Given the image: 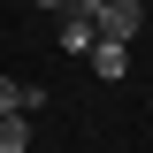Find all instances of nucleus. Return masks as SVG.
<instances>
[{
	"instance_id": "obj_4",
	"label": "nucleus",
	"mask_w": 153,
	"mask_h": 153,
	"mask_svg": "<svg viewBox=\"0 0 153 153\" xmlns=\"http://www.w3.org/2000/svg\"><path fill=\"white\" fill-rule=\"evenodd\" d=\"M0 153H31V115H0Z\"/></svg>"
},
{
	"instance_id": "obj_1",
	"label": "nucleus",
	"mask_w": 153,
	"mask_h": 153,
	"mask_svg": "<svg viewBox=\"0 0 153 153\" xmlns=\"http://www.w3.org/2000/svg\"><path fill=\"white\" fill-rule=\"evenodd\" d=\"M92 46H100V31H92V16H76V8H69V16H61V54H76V61H84Z\"/></svg>"
},
{
	"instance_id": "obj_7",
	"label": "nucleus",
	"mask_w": 153,
	"mask_h": 153,
	"mask_svg": "<svg viewBox=\"0 0 153 153\" xmlns=\"http://www.w3.org/2000/svg\"><path fill=\"white\" fill-rule=\"evenodd\" d=\"M31 153H46V146H31Z\"/></svg>"
},
{
	"instance_id": "obj_2",
	"label": "nucleus",
	"mask_w": 153,
	"mask_h": 153,
	"mask_svg": "<svg viewBox=\"0 0 153 153\" xmlns=\"http://www.w3.org/2000/svg\"><path fill=\"white\" fill-rule=\"evenodd\" d=\"M46 107V92L38 84H16V76H0V115H38Z\"/></svg>"
},
{
	"instance_id": "obj_6",
	"label": "nucleus",
	"mask_w": 153,
	"mask_h": 153,
	"mask_svg": "<svg viewBox=\"0 0 153 153\" xmlns=\"http://www.w3.org/2000/svg\"><path fill=\"white\" fill-rule=\"evenodd\" d=\"M130 8H146V0H130Z\"/></svg>"
},
{
	"instance_id": "obj_5",
	"label": "nucleus",
	"mask_w": 153,
	"mask_h": 153,
	"mask_svg": "<svg viewBox=\"0 0 153 153\" xmlns=\"http://www.w3.org/2000/svg\"><path fill=\"white\" fill-rule=\"evenodd\" d=\"M38 8H69V0H38Z\"/></svg>"
},
{
	"instance_id": "obj_3",
	"label": "nucleus",
	"mask_w": 153,
	"mask_h": 153,
	"mask_svg": "<svg viewBox=\"0 0 153 153\" xmlns=\"http://www.w3.org/2000/svg\"><path fill=\"white\" fill-rule=\"evenodd\" d=\"M84 61H92V76H107V84H115V76L130 69V46H115V38H100V46H92Z\"/></svg>"
}]
</instances>
